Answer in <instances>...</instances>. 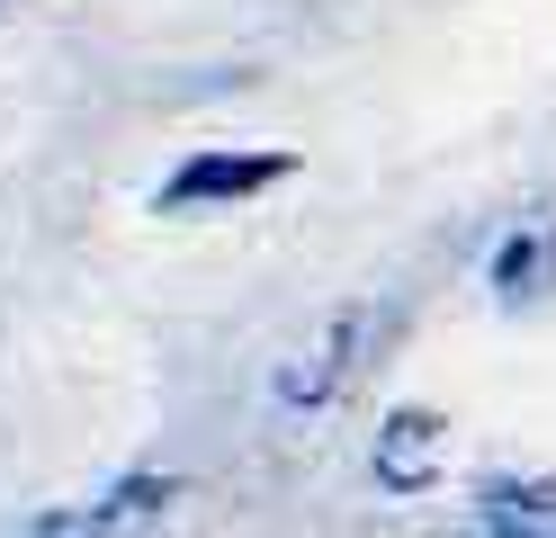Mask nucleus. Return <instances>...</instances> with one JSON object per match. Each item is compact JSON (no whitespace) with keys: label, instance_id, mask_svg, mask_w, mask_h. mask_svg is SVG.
I'll return each mask as SVG.
<instances>
[{"label":"nucleus","instance_id":"f257e3e1","mask_svg":"<svg viewBox=\"0 0 556 538\" xmlns=\"http://www.w3.org/2000/svg\"><path fill=\"white\" fill-rule=\"evenodd\" d=\"M278 179H296V153H189L153 189V207L162 215H206V207L261 198V189H278Z\"/></svg>","mask_w":556,"mask_h":538},{"label":"nucleus","instance_id":"f03ea898","mask_svg":"<svg viewBox=\"0 0 556 538\" xmlns=\"http://www.w3.org/2000/svg\"><path fill=\"white\" fill-rule=\"evenodd\" d=\"M170 502H180V485H170V476H126V485H109V493L73 502V512L37 521V538H144V529H162Z\"/></svg>","mask_w":556,"mask_h":538},{"label":"nucleus","instance_id":"7ed1b4c3","mask_svg":"<svg viewBox=\"0 0 556 538\" xmlns=\"http://www.w3.org/2000/svg\"><path fill=\"white\" fill-rule=\"evenodd\" d=\"M359 341H368V314H341L324 341H305L288 368H278V395H288V404H332V395H341V377L359 368V359H351Z\"/></svg>","mask_w":556,"mask_h":538},{"label":"nucleus","instance_id":"20e7f679","mask_svg":"<svg viewBox=\"0 0 556 538\" xmlns=\"http://www.w3.org/2000/svg\"><path fill=\"white\" fill-rule=\"evenodd\" d=\"M377 476H387L395 493H422L440 476V422L431 413H395L387 440H377Z\"/></svg>","mask_w":556,"mask_h":538},{"label":"nucleus","instance_id":"39448f33","mask_svg":"<svg viewBox=\"0 0 556 538\" xmlns=\"http://www.w3.org/2000/svg\"><path fill=\"white\" fill-rule=\"evenodd\" d=\"M0 18H10V0H0Z\"/></svg>","mask_w":556,"mask_h":538}]
</instances>
